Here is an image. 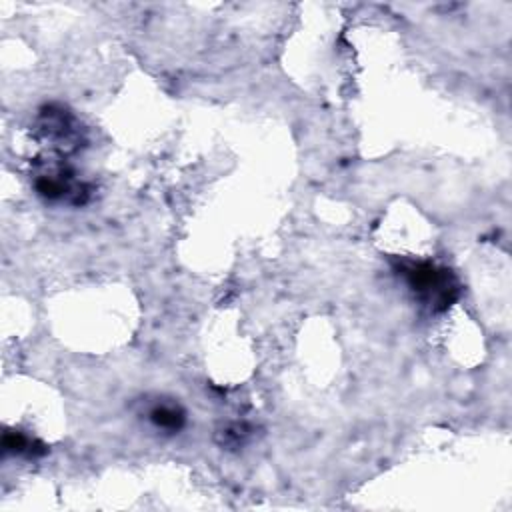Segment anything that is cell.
Instances as JSON below:
<instances>
[{"instance_id": "cell-2", "label": "cell", "mask_w": 512, "mask_h": 512, "mask_svg": "<svg viewBox=\"0 0 512 512\" xmlns=\"http://www.w3.org/2000/svg\"><path fill=\"white\" fill-rule=\"evenodd\" d=\"M148 420L166 432H178L184 422H186V414L184 410L174 404V402H156L154 406H150L148 410Z\"/></svg>"}, {"instance_id": "cell-1", "label": "cell", "mask_w": 512, "mask_h": 512, "mask_svg": "<svg viewBox=\"0 0 512 512\" xmlns=\"http://www.w3.org/2000/svg\"><path fill=\"white\" fill-rule=\"evenodd\" d=\"M402 274L406 276L408 286L432 308L444 310L458 296V284L446 268H436L430 262H416L408 264Z\"/></svg>"}]
</instances>
